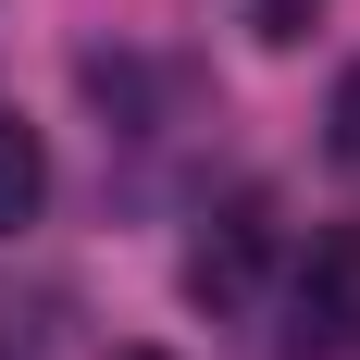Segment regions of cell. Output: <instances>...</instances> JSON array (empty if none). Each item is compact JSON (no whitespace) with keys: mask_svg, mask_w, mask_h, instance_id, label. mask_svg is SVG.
<instances>
[{"mask_svg":"<svg viewBox=\"0 0 360 360\" xmlns=\"http://www.w3.org/2000/svg\"><path fill=\"white\" fill-rule=\"evenodd\" d=\"M311 25V0H261V37H298Z\"/></svg>","mask_w":360,"mask_h":360,"instance_id":"cell-4","label":"cell"},{"mask_svg":"<svg viewBox=\"0 0 360 360\" xmlns=\"http://www.w3.org/2000/svg\"><path fill=\"white\" fill-rule=\"evenodd\" d=\"M112 360H162V348H112Z\"/></svg>","mask_w":360,"mask_h":360,"instance_id":"cell-5","label":"cell"},{"mask_svg":"<svg viewBox=\"0 0 360 360\" xmlns=\"http://www.w3.org/2000/svg\"><path fill=\"white\" fill-rule=\"evenodd\" d=\"M249 286H261V199H236V212L186 249V298H199V311H249Z\"/></svg>","mask_w":360,"mask_h":360,"instance_id":"cell-2","label":"cell"},{"mask_svg":"<svg viewBox=\"0 0 360 360\" xmlns=\"http://www.w3.org/2000/svg\"><path fill=\"white\" fill-rule=\"evenodd\" d=\"M286 348L298 360L360 348V224H311V249L286 274Z\"/></svg>","mask_w":360,"mask_h":360,"instance_id":"cell-1","label":"cell"},{"mask_svg":"<svg viewBox=\"0 0 360 360\" xmlns=\"http://www.w3.org/2000/svg\"><path fill=\"white\" fill-rule=\"evenodd\" d=\"M37 199H50V149H37V124H13V112H0V236H25Z\"/></svg>","mask_w":360,"mask_h":360,"instance_id":"cell-3","label":"cell"}]
</instances>
